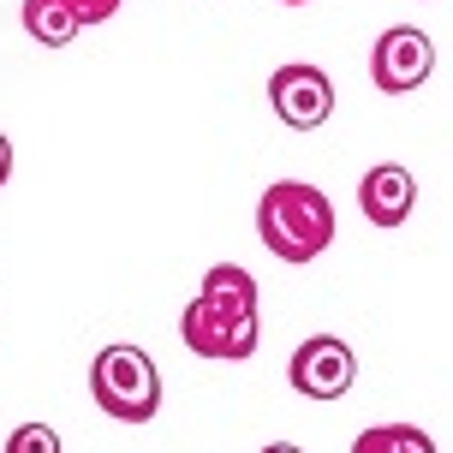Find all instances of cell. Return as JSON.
Masks as SVG:
<instances>
[{"instance_id":"cell-3","label":"cell","mask_w":453,"mask_h":453,"mask_svg":"<svg viewBox=\"0 0 453 453\" xmlns=\"http://www.w3.org/2000/svg\"><path fill=\"white\" fill-rule=\"evenodd\" d=\"M90 400L113 424H150L161 411V370L143 346H102L90 364Z\"/></svg>"},{"instance_id":"cell-12","label":"cell","mask_w":453,"mask_h":453,"mask_svg":"<svg viewBox=\"0 0 453 453\" xmlns=\"http://www.w3.org/2000/svg\"><path fill=\"white\" fill-rule=\"evenodd\" d=\"M6 173H12V143H6V132H0V185H6Z\"/></svg>"},{"instance_id":"cell-10","label":"cell","mask_w":453,"mask_h":453,"mask_svg":"<svg viewBox=\"0 0 453 453\" xmlns=\"http://www.w3.org/2000/svg\"><path fill=\"white\" fill-rule=\"evenodd\" d=\"M6 453H60V435L48 430V424H19V430L6 435Z\"/></svg>"},{"instance_id":"cell-5","label":"cell","mask_w":453,"mask_h":453,"mask_svg":"<svg viewBox=\"0 0 453 453\" xmlns=\"http://www.w3.org/2000/svg\"><path fill=\"white\" fill-rule=\"evenodd\" d=\"M435 72V42L418 30V24H394L376 36V54H370V78L382 96H406L418 90L424 78Z\"/></svg>"},{"instance_id":"cell-7","label":"cell","mask_w":453,"mask_h":453,"mask_svg":"<svg viewBox=\"0 0 453 453\" xmlns=\"http://www.w3.org/2000/svg\"><path fill=\"white\" fill-rule=\"evenodd\" d=\"M358 209L370 226H406L418 209V180H411L400 161H382L358 180Z\"/></svg>"},{"instance_id":"cell-13","label":"cell","mask_w":453,"mask_h":453,"mask_svg":"<svg viewBox=\"0 0 453 453\" xmlns=\"http://www.w3.org/2000/svg\"><path fill=\"white\" fill-rule=\"evenodd\" d=\"M263 453H304V448H293V441H274V448H263Z\"/></svg>"},{"instance_id":"cell-2","label":"cell","mask_w":453,"mask_h":453,"mask_svg":"<svg viewBox=\"0 0 453 453\" xmlns=\"http://www.w3.org/2000/svg\"><path fill=\"white\" fill-rule=\"evenodd\" d=\"M257 239L280 263H317L334 245V203L304 180H274L257 197Z\"/></svg>"},{"instance_id":"cell-14","label":"cell","mask_w":453,"mask_h":453,"mask_svg":"<svg viewBox=\"0 0 453 453\" xmlns=\"http://www.w3.org/2000/svg\"><path fill=\"white\" fill-rule=\"evenodd\" d=\"M287 6H304V0H287Z\"/></svg>"},{"instance_id":"cell-9","label":"cell","mask_w":453,"mask_h":453,"mask_svg":"<svg viewBox=\"0 0 453 453\" xmlns=\"http://www.w3.org/2000/svg\"><path fill=\"white\" fill-rule=\"evenodd\" d=\"M352 453H435V441L418 424H370L352 441Z\"/></svg>"},{"instance_id":"cell-1","label":"cell","mask_w":453,"mask_h":453,"mask_svg":"<svg viewBox=\"0 0 453 453\" xmlns=\"http://www.w3.org/2000/svg\"><path fill=\"white\" fill-rule=\"evenodd\" d=\"M180 340L197 352V358H215V364H239L257 352V280L250 269L239 263H215L203 274V293L185 304L180 317Z\"/></svg>"},{"instance_id":"cell-4","label":"cell","mask_w":453,"mask_h":453,"mask_svg":"<svg viewBox=\"0 0 453 453\" xmlns=\"http://www.w3.org/2000/svg\"><path fill=\"white\" fill-rule=\"evenodd\" d=\"M269 102L280 113V126L293 132H317L322 119L334 113V78L311 60H293V66H274L269 78Z\"/></svg>"},{"instance_id":"cell-11","label":"cell","mask_w":453,"mask_h":453,"mask_svg":"<svg viewBox=\"0 0 453 453\" xmlns=\"http://www.w3.org/2000/svg\"><path fill=\"white\" fill-rule=\"evenodd\" d=\"M72 6H78V19H84V24H108L126 0H72Z\"/></svg>"},{"instance_id":"cell-6","label":"cell","mask_w":453,"mask_h":453,"mask_svg":"<svg viewBox=\"0 0 453 453\" xmlns=\"http://www.w3.org/2000/svg\"><path fill=\"white\" fill-rule=\"evenodd\" d=\"M287 376H293V388L304 400H340L346 388L358 382V358H352V346L340 334H311L293 352Z\"/></svg>"},{"instance_id":"cell-8","label":"cell","mask_w":453,"mask_h":453,"mask_svg":"<svg viewBox=\"0 0 453 453\" xmlns=\"http://www.w3.org/2000/svg\"><path fill=\"white\" fill-rule=\"evenodd\" d=\"M24 30L42 48H66L72 36L84 30V19H78L72 0H24Z\"/></svg>"}]
</instances>
